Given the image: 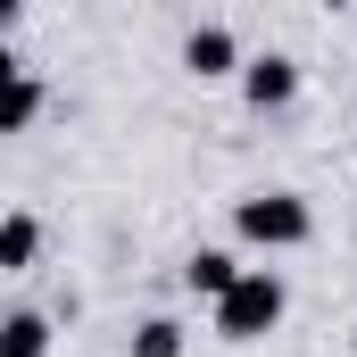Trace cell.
Wrapping results in <instances>:
<instances>
[{
    "label": "cell",
    "mask_w": 357,
    "mask_h": 357,
    "mask_svg": "<svg viewBox=\"0 0 357 357\" xmlns=\"http://www.w3.org/2000/svg\"><path fill=\"white\" fill-rule=\"evenodd\" d=\"M42 108H50V91H42L33 75H25V67H17V75L0 84V142H17V133H33V116H42Z\"/></svg>",
    "instance_id": "cell-5"
},
{
    "label": "cell",
    "mask_w": 357,
    "mask_h": 357,
    "mask_svg": "<svg viewBox=\"0 0 357 357\" xmlns=\"http://www.w3.org/2000/svg\"><path fill=\"white\" fill-rule=\"evenodd\" d=\"M233 84H241V100H250L258 116H282V108L299 100V59H291V50H258V59H241Z\"/></svg>",
    "instance_id": "cell-3"
},
{
    "label": "cell",
    "mask_w": 357,
    "mask_h": 357,
    "mask_svg": "<svg viewBox=\"0 0 357 357\" xmlns=\"http://www.w3.org/2000/svg\"><path fill=\"white\" fill-rule=\"evenodd\" d=\"M17 17H25V0H0V33H8V25H17Z\"/></svg>",
    "instance_id": "cell-11"
},
{
    "label": "cell",
    "mask_w": 357,
    "mask_h": 357,
    "mask_svg": "<svg viewBox=\"0 0 357 357\" xmlns=\"http://www.w3.org/2000/svg\"><path fill=\"white\" fill-rule=\"evenodd\" d=\"M233 274H241L233 250H191V258H183V291H191V299H225Z\"/></svg>",
    "instance_id": "cell-8"
},
{
    "label": "cell",
    "mask_w": 357,
    "mask_h": 357,
    "mask_svg": "<svg viewBox=\"0 0 357 357\" xmlns=\"http://www.w3.org/2000/svg\"><path fill=\"white\" fill-rule=\"evenodd\" d=\"M191 349V333H183L175 316H142V333H133V357H183Z\"/></svg>",
    "instance_id": "cell-9"
},
{
    "label": "cell",
    "mask_w": 357,
    "mask_h": 357,
    "mask_svg": "<svg viewBox=\"0 0 357 357\" xmlns=\"http://www.w3.org/2000/svg\"><path fill=\"white\" fill-rule=\"evenodd\" d=\"M33 258H42V216L33 208H8L0 216V274H25Z\"/></svg>",
    "instance_id": "cell-6"
},
{
    "label": "cell",
    "mask_w": 357,
    "mask_h": 357,
    "mask_svg": "<svg viewBox=\"0 0 357 357\" xmlns=\"http://www.w3.org/2000/svg\"><path fill=\"white\" fill-rule=\"evenodd\" d=\"M233 241L241 250H307L316 241V208L299 191H241L233 199Z\"/></svg>",
    "instance_id": "cell-2"
},
{
    "label": "cell",
    "mask_w": 357,
    "mask_h": 357,
    "mask_svg": "<svg viewBox=\"0 0 357 357\" xmlns=\"http://www.w3.org/2000/svg\"><path fill=\"white\" fill-rule=\"evenodd\" d=\"M50 341H59V333H50L42 307H8V316H0V357H50Z\"/></svg>",
    "instance_id": "cell-7"
},
{
    "label": "cell",
    "mask_w": 357,
    "mask_h": 357,
    "mask_svg": "<svg viewBox=\"0 0 357 357\" xmlns=\"http://www.w3.org/2000/svg\"><path fill=\"white\" fill-rule=\"evenodd\" d=\"M324 8H357V0H324Z\"/></svg>",
    "instance_id": "cell-12"
},
{
    "label": "cell",
    "mask_w": 357,
    "mask_h": 357,
    "mask_svg": "<svg viewBox=\"0 0 357 357\" xmlns=\"http://www.w3.org/2000/svg\"><path fill=\"white\" fill-rule=\"evenodd\" d=\"M183 75H199V84H233V75H241V42H233V25H191V33H183Z\"/></svg>",
    "instance_id": "cell-4"
},
{
    "label": "cell",
    "mask_w": 357,
    "mask_h": 357,
    "mask_svg": "<svg viewBox=\"0 0 357 357\" xmlns=\"http://www.w3.org/2000/svg\"><path fill=\"white\" fill-rule=\"evenodd\" d=\"M8 75H17V50H8V33H0V84H8Z\"/></svg>",
    "instance_id": "cell-10"
},
{
    "label": "cell",
    "mask_w": 357,
    "mask_h": 357,
    "mask_svg": "<svg viewBox=\"0 0 357 357\" xmlns=\"http://www.w3.org/2000/svg\"><path fill=\"white\" fill-rule=\"evenodd\" d=\"M208 307H216V341H266L274 324L291 316V282H282L274 266H241L233 291L208 299Z\"/></svg>",
    "instance_id": "cell-1"
}]
</instances>
